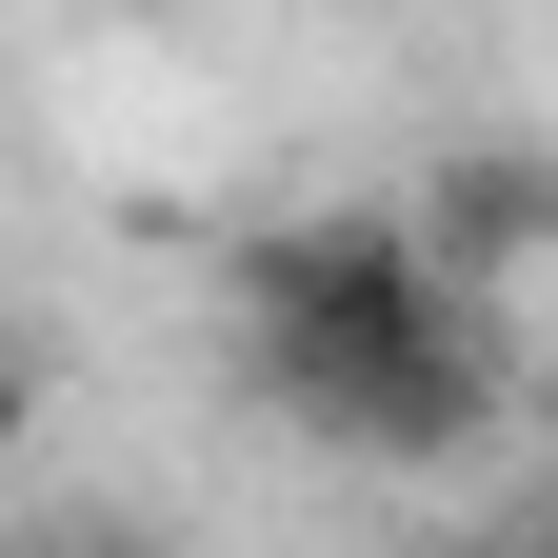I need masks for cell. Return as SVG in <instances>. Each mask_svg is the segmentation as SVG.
I'll return each instance as SVG.
<instances>
[{"instance_id":"cell-4","label":"cell","mask_w":558,"mask_h":558,"mask_svg":"<svg viewBox=\"0 0 558 558\" xmlns=\"http://www.w3.org/2000/svg\"><path fill=\"white\" fill-rule=\"evenodd\" d=\"M459 558H519V538H459Z\"/></svg>"},{"instance_id":"cell-3","label":"cell","mask_w":558,"mask_h":558,"mask_svg":"<svg viewBox=\"0 0 558 558\" xmlns=\"http://www.w3.org/2000/svg\"><path fill=\"white\" fill-rule=\"evenodd\" d=\"M519 558H558V499H538V519H519Z\"/></svg>"},{"instance_id":"cell-2","label":"cell","mask_w":558,"mask_h":558,"mask_svg":"<svg viewBox=\"0 0 558 558\" xmlns=\"http://www.w3.org/2000/svg\"><path fill=\"white\" fill-rule=\"evenodd\" d=\"M418 240H439L478 300H499V279H538V259H558V160H439Z\"/></svg>"},{"instance_id":"cell-1","label":"cell","mask_w":558,"mask_h":558,"mask_svg":"<svg viewBox=\"0 0 558 558\" xmlns=\"http://www.w3.org/2000/svg\"><path fill=\"white\" fill-rule=\"evenodd\" d=\"M240 360H259L279 418H319L339 459H478L499 439V319H478V279L418 220H379V199L240 240Z\"/></svg>"}]
</instances>
